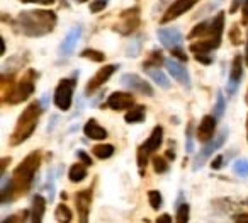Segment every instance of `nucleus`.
Returning <instances> with one entry per match:
<instances>
[{
	"mask_svg": "<svg viewBox=\"0 0 248 223\" xmlns=\"http://www.w3.org/2000/svg\"><path fill=\"white\" fill-rule=\"evenodd\" d=\"M39 164H41V155H39V152H32L17 165L11 181H7L5 175L2 177V203H7L17 196L24 194L31 188Z\"/></svg>",
	"mask_w": 248,
	"mask_h": 223,
	"instance_id": "nucleus-1",
	"label": "nucleus"
},
{
	"mask_svg": "<svg viewBox=\"0 0 248 223\" xmlns=\"http://www.w3.org/2000/svg\"><path fill=\"white\" fill-rule=\"evenodd\" d=\"M224 28V14L219 12L213 21H204L199 22L192 31L189 33V41L190 43V51L196 55H207L213 50H217L221 45V34H223Z\"/></svg>",
	"mask_w": 248,
	"mask_h": 223,
	"instance_id": "nucleus-2",
	"label": "nucleus"
},
{
	"mask_svg": "<svg viewBox=\"0 0 248 223\" xmlns=\"http://www.w3.org/2000/svg\"><path fill=\"white\" fill-rule=\"evenodd\" d=\"M17 31L31 38L45 36L56 26V14L51 11H29L21 12L17 17Z\"/></svg>",
	"mask_w": 248,
	"mask_h": 223,
	"instance_id": "nucleus-3",
	"label": "nucleus"
},
{
	"mask_svg": "<svg viewBox=\"0 0 248 223\" xmlns=\"http://www.w3.org/2000/svg\"><path fill=\"white\" fill-rule=\"evenodd\" d=\"M43 113V107L39 103L29 104L24 109V113L21 114L17 124H16V130L11 137V145H21L22 141H26L32 135V131L38 126V120Z\"/></svg>",
	"mask_w": 248,
	"mask_h": 223,
	"instance_id": "nucleus-4",
	"label": "nucleus"
},
{
	"mask_svg": "<svg viewBox=\"0 0 248 223\" xmlns=\"http://www.w3.org/2000/svg\"><path fill=\"white\" fill-rule=\"evenodd\" d=\"M77 84V73L70 79H63L58 82L55 90V106L62 111H68L72 107L73 99V90H75Z\"/></svg>",
	"mask_w": 248,
	"mask_h": 223,
	"instance_id": "nucleus-5",
	"label": "nucleus"
},
{
	"mask_svg": "<svg viewBox=\"0 0 248 223\" xmlns=\"http://www.w3.org/2000/svg\"><path fill=\"white\" fill-rule=\"evenodd\" d=\"M34 72H29V75H26L17 86H14L11 90H7L4 101L9 104H16V103H22L26 101L32 92H34Z\"/></svg>",
	"mask_w": 248,
	"mask_h": 223,
	"instance_id": "nucleus-6",
	"label": "nucleus"
},
{
	"mask_svg": "<svg viewBox=\"0 0 248 223\" xmlns=\"http://www.w3.org/2000/svg\"><path fill=\"white\" fill-rule=\"evenodd\" d=\"M228 140V128H223V130L217 133V137L214 138L213 141H207L206 145L202 147V150L199 152V155L196 157V162H194V171H199L201 167L204 165V162L207 160V157L213 155V152H216L217 148H221Z\"/></svg>",
	"mask_w": 248,
	"mask_h": 223,
	"instance_id": "nucleus-7",
	"label": "nucleus"
},
{
	"mask_svg": "<svg viewBox=\"0 0 248 223\" xmlns=\"http://www.w3.org/2000/svg\"><path fill=\"white\" fill-rule=\"evenodd\" d=\"M162 140H163V130L162 126H155V130H153L152 137L148 138V140L145 141V143L140 147L138 150V162H140V167H141V171L145 169L146 165V158H148V155L152 154V152L158 150L160 145H162Z\"/></svg>",
	"mask_w": 248,
	"mask_h": 223,
	"instance_id": "nucleus-8",
	"label": "nucleus"
},
{
	"mask_svg": "<svg viewBox=\"0 0 248 223\" xmlns=\"http://www.w3.org/2000/svg\"><path fill=\"white\" fill-rule=\"evenodd\" d=\"M75 205H77V211H78V223H89L90 205H92V188L77 192Z\"/></svg>",
	"mask_w": 248,
	"mask_h": 223,
	"instance_id": "nucleus-9",
	"label": "nucleus"
},
{
	"mask_svg": "<svg viewBox=\"0 0 248 223\" xmlns=\"http://www.w3.org/2000/svg\"><path fill=\"white\" fill-rule=\"evenodd\" d=\"M121 86L128 87V89H131V90H136V92L143 94V96H150V97L153 96L152 86H150L145 79H141V77H138V75H133V73H126V75H123V79H121Z\"/></svg>",
	"mask_w": 248,
	"mask_h": 223,
	"instance_id": "nucleus-10",
	"label": "nucleus"
},
{
	"mask_svg": "<svg viewBox=\"0 0 248 223\" xmlns=\"http://www.w3.org/2000/svg\"><path fill=\"white\" fill-rule=\"evenodd\" d=\"M241 77H243V58L240 55L234 56L233 63H231L230 70V80H228V94L234 96L238 90V86L241 82Z\"/></svg>",
	"mask_w": 248,
	"mask_h": 223,
	"instance_id": "nucleus-11",
	"label": "nucleus"
},
{
	"mask_svg": "<svg viewBox=\"0 0 248 223\" xmlns=\"http://www.w3.org/2000/svg\"><path fill=\"white\" fill-rule=\"evenodd\" d=\"M199 0H175L169 9H167L165 16L162 17V22H170L173 19L180 17L182 14H186L189 9H192Z\"/></svg>",
	"mask_w": 248,
	"mask_h": 223,
	"instance_id": "nucleus-12",
	"label": "nucleus"
},
{
	"mask_svg": "<svg viewBox=\"0 0 248 223\" xmlns=\"http://www.w3.org/2000/svg\"><path fill=\"white\" fill-rule=\"evenodd\" d=\"M117 70V65H106L102 67V69L99 70V72L95 73V75L90 79V82L87 84V94H93L97 89H99L100 86H104V84L107 82V80L112 77V73Z\"/></svg>",
	"mask_w": 248,
	"mask_h": 223,
	"instance_id": "nucleus-13",
	"label": "nucleus"
},
{
	"mask_svg": "<svg viewBox=\"0 0 248 223\" xmlns=\"http://www.w3.org/2000/svg\"><path fill=\"white\" fill-rule=\"evenodd\" d=\"M165 65H167V69H169L170 75H172L177 82H180L184 87H190V75H189V72H187V69L179 60L175 62L173 58H169V60H165Z\"/></svg>",
	"mask_w": 248,
	"mask_h": 223,
	"instance_id": "nucleus-14",
	"label": "nucleus"
},
{
	"mask_svg": "<svg viewBox=\"0 0 248 223\" xmlns=\"http://www.w3.org/2000/svg\"><path fill=\"white\" fill-rule=\"evenodd\" d=\"M158 34V41L162 43L165 48H179L182 45V36H180V31L175 28H163L156 31Z\"/></svg>",
	"mask_w": 248,
	"mask_h": 223,
	"instance_id": "nucleus-15",
	"label": "nucleus"
},
{
	"mask_svg": "<svg viewBox=\"0 0 248 223\" xmlns=\"http://www.w3.org/2000/svg\"><path fill=\"white\" fill-rule=\"evenodd\" d=\"M106 104L114 111H123L135 106V97L128 92H114L109 96Z\"/></svg>",
	"mask_w": 248,
	"mask_h": 223,
	"instance_id": "nucleus-16",
	"label": "nucleus"
},
{
	"mask_svg": "<svg viewBox=\"0 0 248 223\" xmlns=\"http://www.w3.org/2000/svg\"><path fill=\"white\" fill-rule=\"evenodd\" d=\"M80 36H82V28H80V26H75L72 31H68L66 38L63 39V43L60 45V55H63V56L72 55V51L75 50L77 43H78Z\"/></svg>",
	"mask_w": 248,
	"mask_h": 223,
	"instance_id": "nucleus-17",
	"label": "nucleus"
},
{
	"mask_svg": "<svg viewBox=\"0 0 248 223\" xmlns=\"http://www.w3.org/2000/svg\"><path fill=\"white\" fill-rule=\"evenodd\" d=\"M216 118L214 116H204V120L201 121L199 128H197V138L204 143L211 141L214 131H216Z\"/></svg>",
	"mask_w": 248,
	"mask_h": 223,
	"instance_id": "nucleus-18",
	"label": "nucleus"
},
{
	"mask_svg": "<svg viewBox=\"0 0 248 223\" xmlns=\"http://www.w3.org/2000/svg\"><path fill=\"white\" fill-rule=\"evenodd\" d=\"M121 17H123V24L124 28L119 29L121 34H129V33H133L136 28H138V11L136 9H129V11H124L123 14H121Z\"/></svg>",
	"mask_w": 248,
	"mask_h": 223,
	"instance_id": "nucleus-19",
	"label": "nucleus"
},
{
	"mask_svg": "<svg viewBox=\"0 0 248 223\" xmlns=\"http://www.w3.org/2000/svg\"><path fill=\"white\" fill-rule=\"evenodd\" d=\"M45 211H46V199L41 194H36L32 198V206H31V223H43Z\"/></svg>",
	"mask_w": 248,
	"mask_h": 223,
	"instance_id": "nucleus-20",
	"label": "nucleus"
},
{
	"mask_svg": "<svg viewBox=\"0 0 248 223\" xmlns=\"http://www.w3.org/2000/svg\"><path fill=\"white\" fill-rule=\"evenodd\" d=\"M83 133H85V137L90 138V140H106L107 138V131L104 130L95 120L87 121V124L83 126Z\"/></svg>",
	"mask_w": 248,
	"mask_h": 223,
	"instance_id": "nucleus-21",
	"label": "nucleus"
},
{
	"mask_svg": "<svg viewBox=\"0 0 248 223\" xmlns=\"http://www.w3.org/2000/svg\"><path fill=\"white\" fill-rule=\"evenodd\" d=\"M145 70H146V73H148L150 79H152L153 82H156L160 87H163V89H170L169 77H167L162 70H158V69H145Z\"/></svg>",
	"mask_w": 248,
	"mask_h": 223,
	"instance_id": "nucleus-22",
	"label": "nucleus"
},
{
	"mask_svg": "<svg viewBox=\"0 0 248 223\" xmlns=\"http://www.w3.org/2000/svg\"><path fill=\"white\" fill-rule=\"evenodd\" d=\"M68 177L72 182H80L87 177V169L82 164H73L68 171Z\"/></svg>",
	"mask_w": 248,
	"mask_h": 223,
	"instance_id": "nucleus-23",
	"label": "nucleus"
},
{
	"mask_svg": "<svg viewBox=\"0 0 248 223\" xmlns=\"http://www.w3.org/2000/svg\"><path fill=\"white\" fill-rule=\"evenodd\" d=\"M145 121V107L138 106L133 107L128 114H126V123L133 124V123H143Z\"/></svg>",
	"mask_w": 248,
	"mask_h": 223,
	"instance_id": "nucleus-24",
	"label": "nucleus"
},
{
	"mask_svg": "<svg viewBox=\"0 0 248 223\" xmlns=\"http://www.w3.org/2000/svg\"><path fill=\"white\" fill-rule=\"evenodd\" d=\"M92 152H93V155H95L97 158H100V160H106V158H109L110 155L114 154V147H112V145H107V143L95 145Z\"/></svg>",
	"mask_w": 248,
	"mask_h": 223,
	"instance_id": "nucleus-25",
	"label": "nucleus"
},
{
	"mask_svg": "<svg viewBox=\"0 0 248 223\" xmlns=\"http://www.w3.org/2000/svg\"><path fill=\"white\" fill-rule=\"evenodd\" d=\"M55 216L58 220V223H70L72 222V211L66 205H58L56 206V211H55Z\"/></svg>",
	"mask_w": 248,
	"mask_h": 223,
	"instance_id": "nucleus-26",
	"label": "nucleus"
},
{
	"mask_svg": "<svg viewBox=\"0 0 248 223\" xmlns=\"http://www.w3.org/2000/svg\"><path fill=\"white\" fill-rule=\"evenodd\" d=\"M177 215H175V223H189V215H190V208L187 203L177 206Z\"/></svg>",
	"mask_w": 248,
	"mask_h": 223,
	"instance_id": "nucleus-27",
	"label": "nucleus"
},
{
	"mask_svg": "<svg viewBox=\"0 0 248 223\" xmlns=\"http://www.w3.org/2000/svg\"><path fill=\"white\" fill-rule=\"evenodd\" d=\"M224 109H226V103H224V97L223 92L217 90V96H216V106H214V118L216 120H221L224 114Z\"/></svg>",
	"mask_w": 248,
	"mask_h": 223,
	"instance_id": "nucleus-28",
	"label": "nucleus"
},
{
	"mask_svg": "<svg viewBox=\"0 0 248 223\" xmlns=\"http://www.w3.org/2000/svg\"><path fill=\"white\" fill-rule=\"evenodd\" d=\"M233 171L236 172V175H240V177H248V160H245V158L236 160L233 164Z\"/></svg>",
	"mask_w": 248,
	"mask_h": 223,
	"instance_id": "nucleus-29",
	"label": "nucleus"
},
{
	"mask_svg": "<svg viewBox=\"0 0 248 223\" xmlns=\"http://www.w3.org/2000/svg\"><path fill=\"white\" fill-rule=\"evenodd\" d=\"M163 62H165V58H163L162 53H160V51H153L152 56H150V58L145 62V69H152V65H162Z\"/></svg>",
	"mask_w": 248,
	"mask_h": 223,
	"instance_id": "nucleus-30",
	"label": "nucleus"
},
{
	"mask_svg": "<svg viewBox=\"0 0 248 223\" xmlns=\"http://www.w3.org/2000/svg\"><path fill=\"white\" fill-rule=\"evenodd\" d=\"M148 201H150V205H152L153 209H160V206H162V203H163L162 194H160L158 191H150L148 192Z\"/></svg>",
	"mask_w": 248,
	"mask_h": 223,
	"instance_id": "nucleus-31",
	"label": "nucleus"
},
{
	"mask_svg": "<svg viewBox=\"0 0 248 223\" xmlns=\"http://www.w3.org/2000/svg\"><path fill=\"white\" fill-rule=\"evenodd\" d=\"M153 167H155L156 174H163V172H167L169 165H167V162L163 160V157H153Z\"/></svg>",
	"mask_w": 248,
	"mask_h": 223,
	"instance_id": "nucleus-32",
	"label": "nucleus"
},
{
	"mask_svg": "<svg viewBox=\"0 0 248 223\" xmlns=\"http://www.w3.org/2000/svg\"><path fill=\"white\" fill-rule=\"evenodd\" d=\"M82 56L83 58H90L93 60V62H104V53H99V51H93V50H85V51H82Z\"/></svg>",
	"mask_w": 248,
	"mask_h": 223,
	"instance_id": "nucleus-33",
	"label": "nucleus"
},
{
	"mask_svg": "<svg viewBox=\"0 0 248 223\" xmlns=\"http://www.w3.org/2000/svg\"><path fill=\"white\" fill-rule=\"evenodd\" d=\"M192 133H194V126L192 123L187 124V141H186V150L187 154L194 152V140H192Z\"/></svg>",
	"mask_w": 248,
	"mask_h": 223,
	"instance_id": "nucleus-34",
	"label": "nucleus"
},
{
	"mask_svg": "<svg viewBox=\"0 0 248 223\" xmlns=\"http://www.w3.org/2000/svg\"><path fill=\"white\" fill-rule=\"evenodd\" d=\"M106 5H107V0H95V2H92V5H90V12L95 14V12L104 11Z\"/></svg>",
	"mask_w": 248,
	"mask_h": 223,
	"instance_id": "nucleus-35",
	"label": "nucleus"
},
{
	"mask_svg": "<svg viewBox=\"0 0 248 223\" xmlns=\"http://www.w3.org/2000/svg\"><path fill=\"white\" fill-rule=\"evenodd\" d=\"M172 55L175 56V58H179L180 62H187V55L182 51V48H180V46H179V48H173L172 50Z\"/></svg>",
	"mask_w": 248,
	"mask_h": 223,
	"instance_id": "nucleus-36",
	"label": "nucleus"
},
{
	"mask_svg": "<svg viewBox=\"0 0 248 223\" xmlns=\"http://www.w3.org/2000/svg\"><path fill=\"white\" fill-rule=\"evenodd\" d=\"M230 39H231V41H233V45H240V43H241V39H240V31H238L236 28L231 29V33H230Z\"/></svg>",
	"mask_w": 248,
	"mask_h": 223,
	"instance_id": "nucleus-37",
	"label": "nucleus"
},
{
	"mask_svg": "<svg viewBox=\"0 0 248 223\" xmlns=\"http://www.w3.org/2000/svg\"><path fill=\"white\" fill-rule=\"evenodd\" d=\"M234 223H248V213H236L233 215Z\"/></svg>",
	"mask_w": 248,
	"mask_h": 223,
	"instance_id": "nucleus-38",
	"label": "nucleus"
},
{
	"mask_svg": "<svg viewBox=\"0 0 248 223\" xmlns=\"http://www.w3.org/2000/svg\"><path fill=\"white\" fill-rule=\"evenodd\" d=\"M24 4H41V5H51L55 0H21Z\"/></svg>",
	"mask_w": 248,
	"mask_h": 223,
	"instance_id": "nucleus-39",
	"label": "nucleus"
},
{
	"mask_svg": "<svg viewBox=\"0 0 248 223\" xmlns=\"http://www.w3.org/2000/svg\"><path fill=\"white\" fill-rule=\"evenodd\" d=\"M77 157H78L80 160H82V162H83V164H85V165H90V164H92V160H90V158H89V155H87L85 152L78 150V152H77Z\"/></svg>",
	"mask_w": 248,
	"mask_h": 223,
	"instance_id": "nucleus-40",
	"label": "nucleus"
},
{
	"mask_svg": "<svg viewBox=\"0 0 248 223\" xmlns=\"http://www.w3.org/2000/svg\"><path fill=\"white\" fill-rule=\"evenodd\" d=\"M241 9H243V24H248V0H245Z\"/></svg>",
	"mask_w": 248,
	"mask_h": 223,
	"instance_id": "nucleus-41",
	"label": "nucleus"
},
{
	"mask_svg": "<svg viewBox=\"0 0 248 223\" xmlns=\"http://www.w3.org/2000/svg\"><path fill=\"white\" fill-rule=\"evenodd\" d=\"M156 223H172V218H170V215H160L158 218H156Z\"/></svg>",
	"mask_w": 248,
	"mask_h": 223,
	"instance_id": "nucleus-42",
	"label": "nucleus"
},
{
	"mask_svg": "<svg viewBox=\"0 0 248 223\" xmlns=\"http://www.w3.org/2000/svg\"><path fill=\"white\" fill-rule=\"evenodd\" d=\"M196 60H199V62L204 63V65H209L211 63V58L207 55H196Z\"/></svg>",
	"mask_w": 248,
	"mask_h": 223,
	"instance_id": "nucleus-43",
	"label": "nucleus"
},
{
	"mask_svg": "<svg viewBox=\"0 0 248 223\" xmlns=\"http://www.w3.org/2000/svg\"><path fill=\"white\" fill-rule=\"evenodd\" d=\"M2 223H21V218H19L17 215H16V216L12 215V216H7V218H5Z\"/></svg>",
	"mask_w": 248,
	"mask_h": 223,
	"instance_id": "nucleus-44",
	"label": "nucleus"
},
{
	"mask_svg": "<svg viewBox=\"0 0 248 223\" xmlns=\"http://www.w3.org/2000/svg\"><path fill=\"white\" fill-rule=\"evenodd\" d=\"M39 104H41L43 111L48 109V106H49V104H48V94H45V96L41 97V101H39Z\"/></svg>",
	"mask_w": 248,
	"mask_h": 223,
	"instance_id": "nucleus-45",
	"label": "nucleus"
},
{
	"mask_svg": "<svg viewBox=\"0 0 248 223\" xmlns=\"http://www.w3.org/2000/svg\"><path fill=\"white\" fill-rule=\"evenodd\" d=\"M221 165H223V157H217L216 160H214L213 164H211V167H213L214 171H216V169H219Z\"/></svg>",
	"mask_w": 248,
	"mask_h": 223,
	"instance_id": "nucleus-46",
	"label": "nucleus"
},
{
	"mask_svg": "<svg viewBox=\"0 0 248 223\" xmlns=\"http://www.w3.org/2000/svg\"><path fill=\"white\" fill-rule=\"evenodd\" d=\"M56 123H58V116H53V118H51V121H49L48 131H51V130H53V124H56Z\"/></svg>",
	"mask_w": 248,
	"mask_h": 223,
	"instance_id": "nucleus-47",
	"label": "nucleus"
},
{
	"mask_svg": "<svg viewBox=\"0 0 248 223\" xmlns=\"http://www.w3.org/2000/svg\"><path fill=\"white\" fill-rule=\"evenodd\" d=\"M240 2H241V0H234L233 4H231V9H230V11H231V14H233V12L238 9V5H240Z\"/></svg>",
	"mask_w": 248,
	"mask_h": 223,
	"instance_id": "nucleus-48",
	"label": "nucleus"
},
{
	"mask_svg": "<svg viewBox=\"0 0 248 223\" xmlns=\"http://www.w3.org/2000/svg\"><path fill=\"white\" fill-rule=\"evenodd\" d=\"M245 63L248 65V36H247V46H245Z\"/></svg>",
	"mask_w": 248,
	"mask_h": 223,
	"instance_id": "nucleus-49",
	"label": "nucleus"
},
{
	"mask_svg": "<svg viewBox=\"0 0 248 223\" xmlns=\"http://www.w3.org/2000/svg\"><path fill=\"white\" fill-rule=\"evenodd\" d=\"M77 2H80V4H83V2H87V0H77Z\"/></svg>",
	"mask_w": 248,
	"mask_h": 223,
	"instance_id": "nucleus-50",
	"label": "nucleus"
},
{
	"mask_svg": "<svg viewBox=\"0 0 248 223\" xmlns=\"http://www.w3.org/2000/svg\"><path fill=\"white\" fill-rule=\"evenodd\" d=\"M247 131H248V118H247Z\"/></svg>",
	"mask_w": 248,
	"mask_h": 223,
	"instance_id": "nucleus-51",
	"label": "nucleus"
},
{
	"mask_svg": "<svg viewBox=\"0 0 248 223\" xmlns=\"http://www.w3.org/2000/svg\"><path fill=\"white\" fill-rule=\"evenodd\" d=\"M247 104H248V92H247Z\"/></svg>",
	"mask_w": 248,
	"mask_h": 223,
	"instance_id": "nucleus-52",
	"label": "nucleus"
},
{
	"mask_svg": "<svg viewBox=\"0 0 248 223\" xmlns=\"http://www.w3.org/2000/svg\"><path fill=\"white\" fill-rule=\"evenodd\" d=\"M247 203H248V201H247Z\"/></svg>",
	"mask_w": 248,
	"mask_h": 223,
	"instance_id": "nucleus-53",
	"label": "nucleus"
}]
</instances>
